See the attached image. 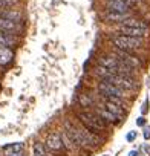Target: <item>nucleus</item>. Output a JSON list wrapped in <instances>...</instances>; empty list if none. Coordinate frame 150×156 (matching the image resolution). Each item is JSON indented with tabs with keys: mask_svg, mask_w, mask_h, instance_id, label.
<instances>
[{
	"mask_svg": "<svg viewBox=\"0 0 150 156\" xmlns=\"http://www.w3.org/2000/svg\"><path fill=\"white\" fill-rule=\"evenodd\" d=\"M78 119L83 122L84 129L89 130L91 133H98L100 130H103L106 127V121L95 113H89V112H81L78 113Z\"/></svg>",
	"mask_w": 150,
	"mask_h": 156,
	"instance_id": "obj_1",
	"label": "nucleus"
},
{
	"mask_svg": "<svg viewBox=\"0 0 150 156\" xmlns=\"http://www.w3.org/2000/svg\"><path fill=\"white\" fill-rule=\"evenodd\" d=\"M112 41H113V44L118 49H124V51H135V49H139L144 44V40L142 38L129 37V35H123V34L112 37Z\"/></svg>",
	"mask_w": 150,
	"mask_h": 156,
	"instance_id": "obj_2",
	"label": "nucleus"
},
{
	"mask_svg": "<svg viewBox=\"0 0 150 156\" xmlns=\"http://www.w3.org/2000/svg\"><path fill=\"white\" fill-rule=\"evenodd\" d=\"M98 89L103 94V97H118V98L124 97V90L123 89H120L118 86H115V84H112V83H109L106 80H103L98 84Z\"/></svg>",
	"mask_w": 150,
	"mask_h": 156,
	"instance_id": "obj_3",
	"label": "nucleus"
},
{
	"mask_svg": "<svg viewBox=\"0 0 150 156\" xmlns=\"http://www.w3.org/2000/svg\"><path fill=\"white\" fill-rule=\"evenodd\" d=\"M116 58L121 61V63H124V64H127V66H130V67H138V66H141V60L138 58V57H135V55H132L130 54V51H124V49H118L116 48Z\"/></svg>",
	"mask_w": 150,
	"mask_h": 156,
	"instance_id": "obj_4",
	"label": "nucleus"
},
{
	"mask_svg": "<svg viewBox=\"0 0 150 156\" xmlns=\"http://www.w3.org/2000/svg\"><path fill=\"white\" fill-rule=\"evenodd\" d=\"M106 8L107 11H112V12H129L130 3L124 2V0H107Z\"/></svg>",
	"mask_w": 150,
	"mask_h": 156,
	"instance_id": "obj_5",
	"label": "nucleus"
},
{
	"mask_svg": "<svg viewBox=\"0 0 150 156\" xmlns=\"http://www.w3.org/2000/svg\"><path fill=\"white\" fill-rule=\"evenodd\" d=\"M46 147H48L49 150H52V151H60V150H63L64 145H63V141H61V135H58V133H51V135H48V138H46Z\"/></svg>",
	"mask_w": 150,
	"mask_h": 156,
	"instance_id": "obj_6",
	"label": "nucleus"
},
{
	"mask_svg": "<svg viewBox=\"0 0 150 156\" xmlns=\"http://www.w3.org/2000/svg\"><path fill=\"white\" fill-rule=\"evenodd\" d=\"M64 135L69 138V141L72 142V145H80V133H78V129H75V126H72L69 121L64 122Z\"/></svg>",
	"mask_w": 150,
	"mask_h": 156,
	"instance_id": "obj_7",
	"label": "nucleus"
},
{
	"mask_svg": "<svg viewBox=\"0 0 150 156\" xmlns=\"http://www.w3.org/2000/svg\"><path fill=\"white\" fill-rule=\"evenodd\" d=\"M78 133H80V145H83V147H97L98 145V141H97V138L89 132V130H78Z\"/></svg>",
	"mask_w": 150,
	"mask_h": 156,
	"instance_id": "obj_8",
	"label": "nucleus"
},
{
	"mask_svg": "<svg viewBox=\"0 0 150 156\" xmlns=\"http://www.w3.org/2000/svg\"><path fill=\"white\" fill-rule=\"evenodd\" d=\"M130 17V14L129 12H112V11H107L104 16H103V19L106 20V22H109V23H118V22H124L126 19H129Z\"/></svg>",
	"mask_w": 150,
	"mask_h": 156,
	"instance_id": "obj_9",
	"label": "nucleus"
},
{
	"mask_svg": "<svg viewBox=\"0 0 150 156\" xmlns=\"http://www.w3.org/2000/svg\"><path fill=\"white\" fill-rule=\"evenodd\" d=\"M118 64H120V60H118L115 55H104V57L100 60V66L110 69L113 73H116V67H118Z\"/></svg>",
	"mask_w": 150,
	"mask_h": 156,
	"instance_id": "obj_10",
	"label": "nucleus"
},
{
	"mask_svg": "<svg viewBox=\"0 0 150 156\" xmlns=\"http://www.w3.org/2000/svg\"><path fill=\"white\" fill-rule=\"evenodd\" d=\"M120 32H121L123 35H129V37H138V38H142L144 35H147V29L130 28V26H120Z\"/></svg>",
	"mask_w": 150,
	"mask_h": 156,
	"instance_id": "obj_11",
	"label": "nucleus"
},
{
	"mask_svg": "<svg viewBox=\"0 0 150 156\" xmlns=\"http://www.w3.org/2000/svg\"><path fill=\"white\" fill-rule=\"evenodd\" d=\"M17 40L16 37L11 34V32H3V31H0V46H3V48H12L16 46Z\"/></svg>",
	"mask_w": 150,
	"mask_h": 156,
	"instance_id": "obj_12",
	"label": "nucleus"
},
{
	"mask_svg": "<svg viewBox=\"0 0 150 156\" xmlns=\"http://www.w3.org/2000/svg\"><path fill=\"white\" fill-rule=\"evenodd\" d=\"M0 31H3V32H11V34H12V32L19 31V23L0 17Z\"/></svg>",
	"mask_w": 150,
	"mask_h": 156,
	"instance_id": "obj_13",
	"label": "nucleus"
},
{
	"mask_svg": "<svg viewBox=\"0 0 150 156\" xmlns=\"http://www.w3.org/2000/svg\"><path fill=\"white\" fill-rule=\"evenodd\" d=\"M104 109H106V110H109L110 113L116 115L118 118H121V116H123V113H124L123 106H118V104H115V103H112V101H109V100H106V101H104Z\"/></svg>",
	"mask_w": 150,
	"mask_h": 156,
	"instance_id": "obj_14",
	"label": "nucleus"
},
{
	"mask_svg": "<svg viewBox=\"0 0 150 156\" xmlns=\"http://www.w3.org/2000/svg\"><path fill=\"white\" fill-rule=\"evenodd\" d=\"M23 148H25L23 142H12V144H6L3 147V151L8 156V154H12V153H20V151H23Z\"/></svg>",
	"mask_w": 150,
	"mask_h": 156,
	"instance_id": "obj_15",
	"label": "nucleus"
},
{
	"mask_svg": "<svg viewBox=\"0 0 150 156\" xmlns=\"http://www.w3.org/2000/svg\"><path fill=\"white\" fill-rule=\"evenodd\" d=\"M0 17L2 19H8V20H12V22H17L20 20V12L19 11H12V9H2L0 11Z\"/></svg>",
	"mask_w": 150,
	"mask_h": 156,
	"instance_id": "obj_16",
	"label": "nucleus"
},
{
	"mask_svg": "<svg viewBox=\"0 0 150 156\" xmlns=\"http://www.w3.org/2000/svg\"><path fill=\"white\" fill-rule=\"evenodd\" d=\"M12 60V51L9 48H3L0 46V64H8Z\"/></svg>",
	"mask_w": 150,
	"mask_h": 156,
	"instance_id": "obj_17",
	"label": "nucleus"
},
{
	"mask_svg": "<svg viewBox=\"0 0 150 156\" xmlns=\"http://www.w3.org/2000/svg\"><path fill=\"white\" fill-rule=\"evenodd\" d=\"M123 26L139 28V29H148V28H147V25H145V22H142V20H136V19H132V17L126 19V20L123 22Z\"/></svg>",
	"mask_w": 150,
	"mask_h": 156,
	"instance_id": "obj_18",
	"label": "nucleus"
},
{
	"mask_svg": "<svg viewBox=\"0 0 150 156\" xmlns=\"http://www.w3.org/2000/svg\"><path fill=\"white\" fill-rule=\"evenodd\" d=\"M98 115H100L104 121H109V122H115V124H116V122L120 121V118H118L116 115L110 113V112H109V110H106V109H101V110L98 112Z\"/></svg>",
	"mask_w": 150,
	"mask_h": 156,
	"instance_id": "obj_19",
	"label": "nucleus"
},
{
	"mask_svg": "<svg viewBox=\"0 0 150 156\" xmlns=\"http://www.w3.org/2000/svg\"><path fill=\"white\" fill-rule=\"evenodd\" d=\"M32 153H34V156H48V153H46V150H45V145H43L41 142H35V144H34Z\"/></svg>",
	"mask_w": 150,
	"mask_h": 156,
	"instance_id": "obj_20",
	"label": "nucleus"
},
{
	"mask_svg": "<svg viewBox=\"0 0 150 156\" xmlns=\"http://www.w3.org/2000/svg\"><path fill=\"white\" fill-rule=\"evenodd\" d=\"M80 104H81L83 107H89V106H92V100H91V97H89V95H80Z\"/></svg>",
	"mask_w": 150,
	"mask_h": 156,
	"instance_id": "obj_21",
	"label": "nucleus"
},
{
	"mask_svg": "<svg viewBox=\"0 0 150 156\" xmlns=\"http://www.w3.org/2000/svg\"><path fill=\"white\" fill-rule=\"evenodd\" d=\"M17 0H0V9H6L12 5H16Z\"/></svg>",
	"mask_w": 150,
	"mask_h": 156,
	"instance_id": "obj_22",
	"label": "nucleus"
},
{
	"mask_svg": "<svg viewBox=\"0 0 150 156\" xmlns=\"http://www.w3.org/2000/svg\"><path fill=\"white\" fill-rule=\"evenodd\" d=\"M148 104H150V103H148V98H147V100L144 101V104L141 106V113H142V115L147 113V110H148Z\"/></svg>",
	"mask_w": 150,
	"mask_h": 156,
	"instance_id": "obj_23",
	"label": "nucleus"
},
{
	"mask_svg": "<svg viewBox=\"0 0 150 156\" xmlns=\"http://www.w3.org/2000/svg\"><path fill=\"white\" fill-rule=\"evenodd\" d=\"M135 138H136V132H129V133H127V136H126V139H127L129 142L135 141Z\"/></svg>",
	"mask_w": 150,
	"mask_h": 156,
	"instance_id": "obj_24",
	"label": "nucleus"
},
{
	"mask_svg": "<svg viewBox=\"0 0 150 156\" xmlns=\"http://www.w3.org/2000/svg\"><path fill=\"white\" fill-rule=\"evenodd\" d=\"M136 126H138V127H144V126H145V118H144V116H139V118L136 119Z\"/></svg>",
	"mask_w": 150,
	"mask_h": 156,
	"instance_id": "obj_25",
	"label": "nucleus"
},
{
	"mask_svg": "<svg viewBox=\"0 0 150 156\" xmlns=\"http://www.w3.org/2000/svg\"><path fill=\"white\" fill-rule=\"evenodd\" d=\"M142 135H144V139H150V126H147V127L144 126V133Z\"/></svg>",
	"mask_w": 150,
	"mask_h": 156,
	"instance_id": "obj_26",
	"label": "nucleus"
},
{
	"mask_svg": "<svg viewBox=\"0 0 150 156\" xmlns=\"http://www.w3.org/2000/svg\"><path fill=\"white\" fill-rule=\"evenodd\" d=\"M129 156H138V151L136 150H132V151H129Z\"/></svg>",
	"mask_w": 150,
	"mask_h": 156,
	"instance_id": "obj_27",
	"label": "nucleus"
},
{
	"mask_svg": "<svg viewBox=\"0 0 150 156\" xmlns=\"http://www.w3.org/2000/svg\"><path fill=\"white\" fill-rule=\"evenodd\" d=\"M144 150H145L147 154H150V145H144Z\"/></svg>",
	"mask_w": 150,
	"mask_h": 156,
	"instance_id": "obj_28",
	"label": "nucleus"
},
{
	"mask_svg": "<svg viewBox=\"0 0 150 156\" xmlns=\"http://www.w3.org/2000/svg\"><path fill=\"white\" fill-rule=\"evenodd\" d=\"M8 156H23V151H20V153H12V154H8Z\"/></svg>",
	"mask_w": 150,
	"mask_h": 156,
	"instance_id": "obj_29",
	"label": "nucleus"
},
{
	"mask_svg": "<svg viewBox=\"0 0 150 156\" xmlns=\"http://www.w3.org/2000/svg\"><path fill=\"white\" fill-rule=\"evenodd\" d=\"M147 84H148V87H150V76H147Z\"/></svg>",
	"mask_w": 150,
	"mask_h": 156,
	"instance_id": "obj_30",
	"label": "nucleus"
}]
</instances>
